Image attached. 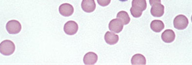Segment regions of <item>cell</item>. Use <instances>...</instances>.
I'll return each mask as SVG.
<instances>
[{
    "label": "cell",
    "mask_w": 192,
    "mask_h": 65,
    "mask_svg": "<svg viewBox=\"0 0 192 65\" xmlns=\"http://www.w3.org/2000/svg\"><path fill=\"white\" fill-rule=\"evenodd\" d=\"M104 38L107 43L110 45L116 44L119 40V36L111 32L108 31L105 34Z\"/></svg>",
    "instance_id": "cell-12"
},
{
    "label": "cell",
    "mask_w": 192,
    "mask_h": 65,
    "mask_svg": "<svg viewBox=\"0 0 192 65\" xmlns=\"http://www.w3.org/2000/svg\"><path fill=\"white\" fill-rule=\"evenodd\" d=\"M78 29V26L75 21L70 20L64 24V30L67 35H72L75 34Z\"/></svg>",
    "instance_id": "cell-6"
},
{
    "label": "cell",
    "mask_w": 192,
    "mask_h": 65,
    "mask_svg": "<svg viewBox=\"0 0 192 65\" xmlns=\"http://www.w3.org/2000/svg\"><path fill=\"white\" fill-rule=\"evenodd\" d=\"M188 24L189 21L187 17L182 14L176 16L173 21L174 27L179 30H183L185 29Z\"/></svg>",
    "instance_id": "cell-4"
},
{
    "label": "cell",
    "mask_w": 192,
    "mask_h": 65,
    "mask_svg": "<svg viewBox=\"0 0 192 65\" xmlns=\"http://www.w3.org/2000/svg\"><path fill=\"white\" fill-rule=\"evenodd\" d=\"M6 27L9 34H16L19 33L22 29L21 25L19 21L16 20H11L7 23Z\"/></svg>",
    "instance_id": "cell-5"
},
{
    "label": "cell",
    "mask_w": 192,
    "mask_h": 65,
    "mask_svg": "<svg viewBox=\"0 0 192 65\" xmlns=\"http://www.w3.org/2000/svg\"><path fill=\"white\" fill-rule=\"evenodd\" d=\"M131 63L132 65H145L146 60L144 55L140 54H137L132 57Z\"/></svg>",
    "instance_id": "cell-13"
},
{
    "label": "cell",
    "mask_w": 192,
    "mask_h": 65,
    "mask_svg": "<svg viewBox=\"0 0 192 65\" xmlns=\"http://www.w3.org/2000/svg\"><path fill=\"white\" fill-rule=\"evenodd\" d=\"M132 6L130 9L131 14L135 18L140 17L143 11L147 7V3L145 0H133L132 2Z\"/></svg>",
    "instance_id": "cell-1"
},
{
    "label": "cell",
    "mask_w": 192,
    "mask_h": 65,
    "mask_svg": "<svg viewBox=\"0 0 192 65\" xmlns=\"http://www.w3.org/2000/svg\"><path fill=\"white\" fill-rule=\"evenodd\" d=\"M74 9L71 4L65 3L61 5L59 8V11L62 16L65 17L69 16L73 14Z\"/></svg>",
    "instance_id": "cell-8"
},
{
    "label": "cell",
    "mask_w": 192,
    "mask_h": 65,
    "mask_svg": "<svg viewBox=\"0 0 192 65\" xmlns=\"http://www.w3.org/2000/svg\"><path fill=\"white\" fill-rule=\"evenodd\" d=\"M15 49L14 43L10 40H5L0 43V53L4 55L9 56L12 54L14 52Z\"/></svg>",
    "instance_id": "cell-3"
},
{
    "label": "cell",
    "mask_w": 192,
    "mask_h": 65,
    "mask_svg": "<svg viewBox=\"0 0 192 65\" xmlns=\"http://www.w3.org/2000/svg\"><path fill=\"white\" fill-rule=\"evenodd\" d=\"M117 18L120 19L124 25L128 24L130 20L128 13L124 11H121L118 12L117 15Z\"/></svg>",
    "instance_id": "cell-15"
},
{
    "label": "cell",
    "mask_w": 192,
    "mask_h": 65,
    "mask_svg": "<svg viewBox=\"0 0 192 65\" xmlns=\"http://www.w3.org/2000/svg\"><path fill=\"white\" fill-rule=\"evenodd\" d=\"M98 4L102 7L108 5L110 3V0H97Z\"/></svg>",
    "instance_id": "cell-16"
},
{
    "label": "cell",
    "mask_w": 192,
    "mask_h": 65,
    "mask_svg": "<svg viewBox=\"0 0 192 65\" xmlns=\"http://www.w3.org/2000/svg\"><path fill=\"white\" fill-rule=\"evenodd\" d=\"M81 6L84 12L90 13L95 10L96 4L94 0H83L81 3Z\"/></svg>",
    "instance_id": "cell-9"
},
{
    "label": "cell",
    "mask_w": 192,
    "mask_h": 65,
    "mask_svg": "<svg viewBox=\"0 0 192 65\" xmlns=\"http://www.w3.org/2000/svg\"><path fill=\"white\" fill-rule=\"evenodd\" d=\"M124 24L119 19L117 18L112 20L109 24V28L111 31L119 33L123 29Z\"/></svg>",
    "instance_id": "cell-7"
},
{
    "label": "cell",
    "mask_w": 192,
    "mask_h": 65,
    "mask_svg": "<svg viewBox=\"0 0 192 65\" xmlns=\"http://www.w3.org/2000/svg\"><path fill=\"white\" fill-rule=\"evenodd\" d=\"M98 56L95 53L89 52L84 55L83 61L84 64L86 65H93L97 62Z\"/></svg>",
    "instance_id": "cell-10"
},
{
    "label": "cell",
    "mask_w": 192,
    "mask_h": 65,
    "mask_svg": "<svg viewBox=\"0 0 192 65\" xmlns=\"http://www.w3.org/2000/svg\"><path fill=\"white\" fill-rule=\"evenodd\" d=\"M149 2L152 6L150 10L151 14L155 17L162 16L164 13V6L161 4V0H150Z\"/></svg>",
    "instance_id": "cell-2"
},
{
    "label": "cell",
    "mask_w": 192,
    "mask_h": 65,
    "mask_svg": "<svg viewBox=\"0 0 192 65\" xmlns=\"http://www.w3.org/2000/svg\"><path fill=\"white\" fill-rule=\"evenodd\" d=\"M175 35L173 30L170 29L165 30L162 34L161 37L162 40L166 43H170L174 40Z\"/></svg>",
    "instance_id": "cell-11"
},
{
    "label": "cell",
    "mask_w": 192,
    "mask_h": 65,
    "mask_svg": "<svg viewBox=\"0 0 192 65\" xmlns=\"http://www.w3.org/2000/svg\"><path fill=\"white\" fill-rule=\"evenodd\" d=\"M151 29L156 32H159L164 28L165 25L162 21L158 20H155L152 21L150 24Z\"/></svg>",
    "instance_id": "cell-14"
}]
</instances>
